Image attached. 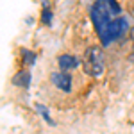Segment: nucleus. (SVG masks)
I'll return each mask as SVG.
<instances>
[{"mask_svg":"<svg viewBox=\"0 0 134 134\" xmlns=\"http://www.w3.org/2000/svg\"><path fill=\"white\" fill-rule=\"evenodd\" d=\"M120 13L122 9L114 0H100L91 7V20L104 45L120 40L127 31V21Z\"/></svg>","mask_w":134,"mask_h":134,"instance_id":"nucleus-1","label":"nucleus"},{"mask_svg":"<svg viewBox=\"0 0 134 134\" xmlns=\"http://www.w3.org/2000/svg\"><path fill=\"white\" fill-rule=\"evenodd\" d=\"M82 64L86 73H90L93 77H100L104 73V52L100 47H90L84 52Z\"/></svg>","mask_w":134,"mask_h":134,"instance_id":"nucleus-2","label":"nucleus"},{"mask_svg":"<svg viewBox=\"0 0 134 134\" xmlns=\"http://www.w3.org/2000/svg\"><path fill=\"white\" fill-rule=\"evenodd\" d=\"M52 84L55 88H59L61 91H70L72 90V77L64 72H57V73H52Z\"/></svg>","mask_w":134,"mask_h":134,"instance_id":"nucleus-3","label":"nucleus"},{"mask_svg":"<svg viewBox=\"0 0 134 134\" xmlns=\"http://www.w3.org/2000/svg\"><path fill=\"white\" fill-rule=\"evenodd\" d=\"M79 59L75 57V55H70V54H64L59 57V68H61L63 72L66 73L68 70H73V68H77L79 66Z\"/></svg>","mask_w":134,"mask_h":134,"instance_id":"nucleus-4","label":"nucleus"},{"mask_svg":"<svg viewBox=\"0 0 134 134\" xmlns=\"http://www.w3.org/2000/svg\"><path fill=\"white\" fill-rule=\"evenodd\" d=\"M13 82L18 84V86H21V88H27V86L31 84V73H29V72H20L16 77H14Z\"/></svg>","mask_w":134,"mask_h":134,"instance_id":"nucleus-5","label":"nucleus"},{"mask_svg":"<svg viewBox=\"0 0 134 134\" xmlns=\"http://www.w3.org/2000/svg\"><path fill=\"white\" fill-rule=\"evenodd\" d=\"M36 111L41 114V116L47 120V122H48V124H54V122H52V118H50V113H48V109H47L45 105H41V104H36Z\"/></svg>","mask_w":134,"mask_h":134,"instance_id":"nucleus-6","label":"nucleus"},{"mask_svg":"<svg viewBox=\"0 0 134 134\" xmlns=\"http://www.w3.org/2000/svg\"><path fill=\"white\" fill-rule=\"evenodd\" d=\"M21 54H23V57H25V63H27V64H32V63L36 61V54H32V52H29V50H23Z\"/></svg>","mask_w":134,"mask_h":134,"instance_id":"nucleus-7","label":"nucleus"},{"mask_svg":"<svg viewBox=\"0 0 134 134\" xmlns=\"http://www.w3.org/2000/svg\"><path fill=\"white\" fill-rule=\"evenodd\" d=\"M50 21H52V13L45 7L43 9V23H50Z\"/></svg>","mask_w":134,"mask_h":134,"instance_id":"nucleus-8","label":"nucleus"}]
</instances>
